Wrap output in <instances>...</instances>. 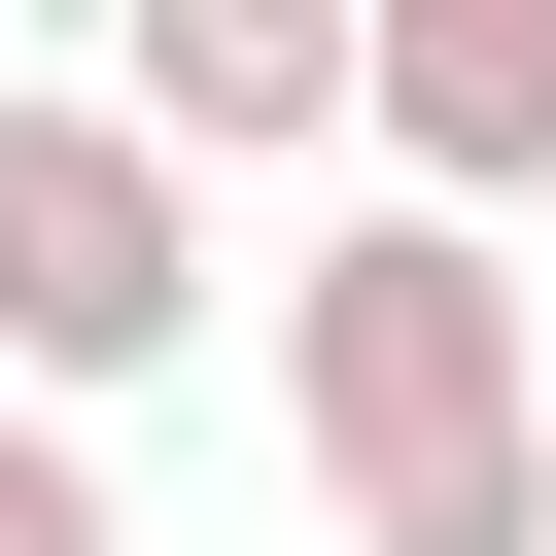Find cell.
Masks as SVG:
<instances>
[{"mask_svg": "<svg viewBox=\"0 0 556 556\" xmlns=\"http://www.w3.org/2000/svg\"><path fill=\"white\" fill-rule=\"evenodd\" d=\"M278 417H313L348 556H556V382H521V278H486L452 174L278 278Z\"/></svg>", "mask_w": 556, "mask_h": 556, "instance_id": "1", "label": "cell"}, {"mask_svg": "<svg viewBox=\"0 0 556 556\" xmlns=\"http://www.w3.org/2000/svg\"><path fill=\"white\" fill-rule=\"evenodd\" d=\"M208 348V139L139 70H0V382H174Z\"/></svg>", "mask_w": 556, "mask_h": 556, "instance_id": "2", "label": "cell"}, {"mask_svg": "<svg viewBox=\"0 0 556 556\" xmlns=\"http://www.w3.org/2000/svg\"><path fill=\"white\" fill-rule=\"evenodd\" d=\"M104 70H139L208 174H313V139H382V0H104Z\"/></svg>", "mask_w": 556, "mask_h": 556, "instance_id": "3", "label": "cell"}, {"mask_svg": "<svg viewBox=\"0 0 556 556\" xmlns=\"http://www.w3.org/2000/svg\"><path fill=\"white\" fill-rule=\"evenodd\" d=\"M382 174L556 208V0H382Z\"/></svg>", "mask_w": 556, "mask_h": 556, "instance_id": "4", "label": "cell"}, {"mask_svg": "<svg viewBox=\"0 0 556 556\" xmlns=\"http://www.w3.org/2000/svg\"><path fill=\"white\" fill-rule=\"evenodd\" d=\"M0 556H139V521H104V417H70V382H0Z\"/></svg>", "mask_w": 556, "mask_h": 556, "instance_id": "5", "label": "cell"}]
</instances>
